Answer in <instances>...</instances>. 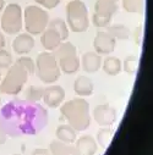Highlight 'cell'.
<instances>
[{"label":"cell","instance_id":"1","mask_svg":"<svg viewBox=\"0 0 153 155\" xmlns=\"http://www.w3.org/2000/svg\"><path fill=\"white\" fill-rule=\"evenodd\" d=\"M60 114L76 132H83L91 125L90 104L85 98H73L61 104Z\"/></svg>","mask_w":153,"mask_h":155},{"label":"cell","instance_id":"2","mask_svg":"<svg viewBox=\"0 0 153 155\" xmlns=\"http://www.w3.org/2000/svg\"><path fill=\"white\" fill-rule=\"evenodd\" d=\"M66 25L73 33H83L90 27L87 5L82 0H70L66 5Z\"/></svg>","mask_w":153,"mask_h":155},{"label":"cell","instance_id":"3","mask_svg":"<svg viewBox=\"0 0 153 155\" xmlns=\"http://www.w3.org/2000/svg\"><path fill=\"white\" fill-rule=\"evenodd\" d=\"M36 73L43 83L54 84L61 76L58 61L52 51H42L36 59Z\"/></svg>","mask_w":153,"mask_h":155},{"label":"cell","instance_id":"4","mask_svg":"<svg viewBox=\"0 0 153 155\" xmlns=\"http://www.w3.org/2000/svg\"><path fill=\"white\" fill-rule=\"evenodd\" d=\"M23 12V26L28 34L41 35L48 27L50 21L47 10L38 5H27Z\"/></svg>","mask_w":153,"mask_h":155},{"label":"cell","instance_id":"5","mask_svg":"<svg viewBox=\"0 0 153 155\" xmlns=\"http://www.w3.org/2000/svg\"><path fill=\"white\" fill-rule=\"evenodd\" d=\"M28 73L20 65L14 62L9 68L4 78L0 81V93L6 95H17L22 92L28 81Z\"/></svg>","mask_w":153,"mask_h":155},{"label":"cell","instance_id":"6","mask_svg":"<svg viewBox=\"0 0 153 155\" xmlns=\"http://www.w3.org/2000/svg\"><path fill=\"white\" fill-rule=\"evenodd\" d=\"M60 71L65 74H73L80 67V58L77 55V49L70 42H63L54 51H53Z\"/></svg>","mask_w":153,"mask_h":155},{"label":"cell","instance_id":"7","mask_svg":"<svg viewBox=\"0 0 153 155\" xmlns=\"http://www.w3.org/2000/svg\"><path fill=\"white\" fill-rule=\"evenodd\" d=\"M23 28V12L19 4L11 3L4 8L0 21V29L9 35L19 34Z\"/></svg>","mask_w":153,"mask_h":155},{"label":"cell","instance_id":"8","mask_svg":"<svg viewBox=\"0 0 153 155\" xmlns=\"http://www.w3.org/2000/svg\"><path fill=\"white\" fill-rule=\"evenodd\" d=\"M92 116L94 121L97 122V125H99L100 127H110L117 121L118 114H117V110L111 105L105 103V104L97 105L92 111Z\"/></svg>","mask_w":153,"mask_h":155},{"label":"cell","instance_id":"9","mask_svg":"<svg viewBox=\"0 0 153 155\" xmlns=\"http://www.w3.org/2000/svg\"><path fill=\"white\" fill-rule=\"evenodd\" d=\"M117 39L111 37L107 31H98L93 39V49L97 54L109 55L115 50Z\"/></svg>","mask_w":153,"mask_h":155},{"label":"cell","instance_id":"10","mask_svg":"<svg viewBox=\"0 0 153 155\" xmlns=\"http://www.w3.org/2000/svg\"><path fill=\"white\" fill-rule=\"evenodd\" d=\"M43 101L50 109L59 107L63 101L65 100V89L58 84H50L49 87L44 88L43 93Z\"/></svg>","mask_w":153,"mask_h":155},{"label":"cell","instance_id":"11","mask_svg":"<svg viewBox=\"0 0 153 155\" xmlns=\"http://www.w3.org/2000/svg\"><path fill=\"white\" fill-rule=\"evenodd\" d=\"M34 38L33 35L26 33H19L15 39L12 41V49L17 55H27L28 53L32 51V49L34 48Z\"/></svg>","mask_w":153,"mask_h":155},{"label":"cell","instance_id":"12","mask_svg":"<svg viewBox=\"0 0 153 155\" xmlns=\"http://www.w3.org/2000/svg\"><path fill=\"white\" fill-rule=\"evenodd\" d=\"M82 70L87 73H96L102 67V56L96 51H87L80 59Z\"/></svg>","mask_w":153,"mask_h":155},{"label":"cell","instance_id":"13","mask_svg":"<svg viewBox=\"0 0 153 155\" xmlns=\"http://www.w3.org/2000/svg\"><path fill=\"white\" fill-rule=\"evenodd\" d=\"M63 43V39L60 38L59 33L49 27L41 34V44L46 49V51H54L60 44Z\"/></svg>","mask_w":153,"mask_h":155},{"label":"cell","instance_id":"14","mask_svg":"<svg viewBox=\"0 0 153 155\" xmlns=\"http://www.w3.org/2000/svg\"><path fill=\"white\" fill-rule=\"evenodd\" d=\"M94 86L91 78H88L87 76H79L73 82V92L76 95H79L81 98H86L93 94Z\"/></svg>","mask_w":153,"mask_h":155},{"label":"cell","instance_id":"15","mask_svg":"<svg viewBox=\"0 0 153 155\" xmlns=\"http://www.w3.org/2000/svg\"><path fill=\"white\" fill-rule=\"evenodd\" d=\"M76 148H77L80 155H96L98 151L97 140L88 134L76 139Z\"/></svg>","mask_w":153,"mask_h":155},{"label":"cell","instance_id":"16","mask_svg":"<svg viewBox=\"0 0 153 155\" xmlns=\"http://www.w3.org/2000/svg\"><path fill=\"white\" fill-rule=\"evenodd\" d=\"M118 9V0H97L94 4V14L110 18H113Z\"/></svg>","mask_w":153,"mask_h":155},{"label":"cell","instance_id":"17","mask_svg":"<svg viewBox=\"0 0 153 155\" xmlns=\"http://www.w3.org/2000/svg\"><path fill=\"white\" fill-rule=\"evenodd\" d=\"M49 151L52 155H80L76 145L64 143V142H60L58 139L50 142Z\"/></svg>","mask_w":153,"mask_h":155},{"label":"cell","instance_id":"18","mask_svg":"<svg viewBox=\"0 0 153 155\" xmlns=\"http://www.w3.org/2000/svg\"><path fill=\"white\" fill-rule=\"evenodd\" d=\"M55 137L60 142L73 144L76 142V139H77V132H76L70 125L63 124V125L58 126V128L55 131Z\"/></svg>","mask_w":153,"mask_h":155},{"label":"cell","instance_id":"19","mask_svg":"<svg viewBox=\"0 0 153 155\" xmlns=\"http://www.w3.org/2000/svg\"><path fill=\"white\" fill-rule=\"evenodd\" d=\"M102 68L108 76H118L121 70V60L117 56H107L102 62Z\"/></svg>","mask_w":153,"mask_h":155},{"label":"cell","instance_id":"20","mask_svg":"<svg viewBox=\"0 0 153 155\" xmlns=\"http://www.w3.org/2000/svg\"><path fill=\"white\" fill-rule=\"evenodd\" d=\"M107 32L114 37L117 41H129L130 37H131V31L121 23H114V25H109L108 27H105Z\"/></svg>","mask_w":153,"mask_h":155},{"label":"cell","instance_id":"21","mask_svg":"<svg viewBox=\"0 0 153 155\" xmlns=\"http://www.w3.org/2000/svg\"><path fill=\"white\" fill-rule=\"evenodd\" d=\"M48 27L54 29V31H56L59 33V35L63 39V42H65L69 38V31L70 29H69V27H67V25H66V22L64 20H61L59 17L54 18V20H50L49 23H48Z\"/></svg>","mask_w":153,"mask_h":155},{"label":"cell","instance_id":"22","mask_svg":"<svg viewBox=\"0 0 153 155\" xmlns=\"http://www.w3.org/2000/svg\"><path fill=\"white\" fill-rule=\"evenodd\" d=\"M123 9L129 14H143L144 0H121Z\"/></svg>","mask_w":153,"mask_h":155},{"label":"cell","instance_id":"23","mask_svg":"<svg viewBox=\"0 0 153 155\" xmlns=\"http://www.w3.org/2000/svg\"><path fill=\"white\" fill-rule=\"evenodd\" d=\"M43 93H44V88L43 87H39V86H29L26 89V92H25V97H26V100L27 101H29L32 104H36V103L42 100Z\"/></svg>","mask_w":153,"mask_h":155},{"label":"cell","instance_id":"24","mask_svg":"<svg viewBox=\"0 0 153 155\" xmlns=\"http://www.w3.org/2000/svg\"><path fill=\"white\" fill-rule=\"evenodd\" d=\"M113 139V131L110 127H102L98 133H97V144L103 147V148H108L110 142Z\"/></svg>","mask_w":153,"mask_h":155},{"label":"cell","instance_id":"25","mask_svg":"<svg viewBox=\"0 0 153 155\" xmlns=\"http://www.w3.org/2000/svg\"><path fill=\"white\" fill-rule=\"evenodd\" d=\"M121 66H123V70H124L127 74L132 76V74H135L136 71H137V67H138V58L135 56V55H129V56H126V58L124 59Z\"/></svg>","mask_w":153,"mask_h":155},{"label":"cell","instance_id":"26","mask_svg":"<svg viewBox=\"0 0 153 155\" xmlns=\"http://www.w3.org/2000/svg\"><path fill=\"white\" fill-rule=\"evenodd\" d=\"M15 62H16L17 65H20L22 68H25L29 76H33V74L36 73V62L33 61L32 58L22 55V56H20Z\"/></svg>","mask_w":153,"mask_h":155},{"label":"cell","instance_id":"27","mask_svg":"<svg viewBox=\"0 0 153 155\" xmlns=\"http://www.w3.org/2000/svg\"><path fill=\"white\" fill-rule=\"evenodd\" d=\"M14 64V59L10 51H8L5 48L0 49V68H9Z\"/></svg>","mask_w":153,"mask_h":155},{"label":"cell","instance_id":"28","mask_svg":"<svg viewBox=\"0 0 153 155\" xmlns=\"http://www.w3.org/2000/svg\"><path fill=\"white\" fill-rule=\"evenodd\" d=\"M92 23L97 28H105V27H108L111 23V18L110 17H105V16H100V15L93 12V15H92Z\"/></svg>","mask_w":153,"mask_h":155},{"label":"cell","instance_id":"29","mask_svg":"<svg viewBox=\"0 0 153 155\" xmlns=\"http://www.w3.org/2000/svg\"><path fill=\"white\" fill-rule=\"evenodd\" d=\"M34 2L38 5H41L43 9H48V10L54 9L60 4V0H34Z\"/></svg>","mask_w":153,"mask_h":155},{"label":"cell","instance_id":"30","mask_svg":"<svg viewBox=\"0 0 153 155\" xmlns=\"http://www.w3.org/2000/svg\"><path fill=\"white\" fill-rule=\"evenodd\" d=\"M31 155H52V154H50L49 149H46V148H37V149H34V150L31 153Z\"/></svg>","mask_w":153,"mask_h":155},{"label":"cell","instance_id":"31","mask_svg":"<svg viewBox=\"0 0 153 155\" xmlns=\"http://www.w3.org/2000/svg\"><path fill=\"white\" fill-rule=\"evenodd\" d=\"M6 140H8V136H6V133H5L4 131L0 130V145L5 144V143H6Z\"/></svg>","mask_w":153,"mask_h":155},{"label":"cell","instance_id":"32","mask_svg":"<svg viewBox=\"0 0 153 155\" xmlns=\"http://www.w3.org/2000/svg\"><path fill=\"white\" fill-rule=\"evenodd\" d=\"M6 45V41H5V37H4V33L0 29V49H4Z\"/></svg>","mask_w":153,"mask_h":155},{"label":"cell","instance_id":"33","mask_svg":"<svg viewBox=\"0 0 153 155\" xmlns=\"http://www.w3.org/2000/svg\"><path fill=\"white\" fill-rule=\"evenodd\" d=\"M6 6V4H5V0H0V12H2L3 10H4V8Z\"/></svg>","mask_w":153,"mask_h":155},{"label":"cell","instance_id":"34","mask_svg":"<svg viewBox=\"0 0 153 155\" xmlns=\"http://www.w3.org/2000/svg\"><path fill=\"white\" fill-rule=\"evenodd\" d=\"M0 106H2V98H0Z\"/></svg>","mask_w":153,"mask_h":155},{"label":"cell","instance_id":"35","mask_svg":"<svg viewBox=\"0 0 153 155\" xmlns=\"http://www.w3.org/2000/svg\"><path fill=\"white\" fill-rule=\"evenodd\" d=\"M0 81H2V73H0Z\"/></svg>","mask_w":153,"mask_h":155},{"label":"cell","instance_id":"36","mask_svg":"<svg viewBox=\"0 0 153 155\" xmlns=\"http://www.w3.org/2000/svg\"><path fill=\"white\" fill-rule=\"evenodd\" d=\"M12 155H20V154H12Z\"/></svg>","mask_w":153,"mask_h":155}]
</instances>
